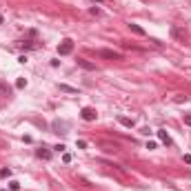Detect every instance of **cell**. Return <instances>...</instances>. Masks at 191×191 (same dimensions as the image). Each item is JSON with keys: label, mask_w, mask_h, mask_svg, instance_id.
I'll return each mask as SVG.
<instances>
[{"label": "cell", "mask_w": 191, "mask_h": 191, "mask_svg": "<svg viewBox=\"0 0 191 191\" xmlns=\"http://www.w3.org/2000/svg\"><path fill=\"white\" fill-rule=\"evenodd\" d=\"M60 91H67V93H78L74 87H69V85H60Z\"/></svg>", "instance_id": "cell-10"}, {"label": "cell", "mask_w": 191, "mask_h": 191, "mask_svg": "<svg viewBox=\"0 0 191 191\" xmlns=\"http://www.w3.org/2000/svg\"><path fill=\"white\" fill-rule=\"evenodd\" d=\"M38 158L49 160V158H51V151H49V149H38Z\"/></svg>", "instance_id": "cell-7"}, {"label": "cell", "mask_w": 191, "mask_h": 191, "mask_svg": "<svg viewBox=\"0 0 191 191\" xmlns=\"http://www.w3.org/2000/svg\"><path fill=\"white\" fill-rule=\"evenodd\" d=\"M184 162H187V165H191V153H184Z\"/></svg>", "instance_id": "cell-16"}, {"label": "cell", "mask_w": 191, "mask_h": 191, "mask_svg": "<svg viewBox=\"0 0 191 191\" xmlns=\"http://www.w3.org/2000/svg\"><path fill=\"white\" fill-rule=\"evenodd\" d=\"M9 176H11L9 169H0V178H9Z\"/></svg>", "instance_id": "cell-13"}, {"label": "cell", "mask_w": 191, "mask_h": 191, "mask_svg": "<svg viewBox=\"0 0 191 191\" xmlns=\"http://www.w3.org/2000/svg\"><path fill=\"white\" fill-rule=\"evenodd\" d=\"M184 125H189V127H191V116H189V114L184 116Z\"/></svg>", "instance_id": "cell-15"}, {"label": "cell", "mask_w": 191, "mask_h": 191, "mask_svg": "<svg viewBox=\"0 0 191 191\" xmlns=\"http://www.w3.org/2000/svg\"><path fill=\"white\" fill-rule=\"evenodd\" d=\"M2 191H7V189H2Z\"/></svg>", "instance_id": "cell-18"}, {"label": "cell", "mask_w": 191, "mask_h": 191, "mask_svg": "<svg viewBox=\"0 0 191 191\" xmlns=\"http://www.w3.org/2000/svg\"><path fill=\"white\" fill-rule=\"evenodd\" d=\"M80 118H82V120H87V122H93L96 118H98V114H96V109H93V107H82Z\"/></svg>", "instance_id": "cell-1"}, {"label": "cell", "mask_w": 191, "mask_h": 191, "mask_svg": "<svg viewBox=\"0 0 191 191\" xmlns=\"http://www.w3.org/2000/svg\"><path fill=\"white\" fill-rule=\"evenodd\" d=\"M71 51H74V42H71V40H62L58 44V53L60 56H69Z\"/></svg>", "instance_id": "cell-2"}, {"label": "cell", "mask_w": 191, "mask_h": 191, "mask_svg": "<svg viewBox=\"0 0 191 191\" xmlns=\"http://www.w3.org/2000/svg\"><path fill=\"white\" fill-rule=\"evenodd\" d=\"M76 62H78V67H82V69H87V71H93V69H96V65H93V62H89L87 58H78Z\"/></svg>", "instance_id": "cell-4"}, {"label": "cell", "mask_w": 191, "mask_h": 191, "mask_svg": "<svg viewBox=\"0 0 191 191\" xmlns=\"http://www.w3.org/2000/svg\"><path fill=\"white\" fill-rule=\"evenodd\" d=\"M62 162H67V165H69V162H71V156H69V153H65V156H62Z\"/></svg>", "instance_id": "cell-14"}, {"label": "cell", "mask_w": 191, "mask_h": 191, "mask_svg": "<svg viewBox=\"0 0 191 191\" xmlns=\"http://www.w3.org/2000/svg\"><path fill=\"white\" fill-rule=\"evenodd\" d=\"M9 189H11V191H18V189H20V182L11 180V182H9Z\"/></svg>", "instance_id": "cell-12"}, {"label": "cell", "mask_w": 191, "mask_h": 191, "mask_svg": "<svg viewBox=\"0 0 191 191\" xmlns=\"http://www.w3.org/2000/svg\"><path fill=\"white\" fill-rule=\"evenodd\" d=\"M158 138H160V142H165L167 147H171V138H169V133H167V131H162V129H160V131H158Z\"/></svg>", "instance_id": "cell-5"}, {"label": "cell", "mask_w": 191, "mask_h": 191, "mask_svg": "<svg viewBox=\"0 0 191 191\" xmlns=\"http://www.w3.org/2000/svg\"><path fill=\"white\" fill-rule=\"evenodd\" d=\"M171 36H173V38H178V40H182V42H184V33H180V29H176V27H171Z\"/></svg>", "instance_id": "cell-8"}, {"label": "cell", "mask_w": 191, "mask_h": 191, "mask_svg": "<svg viewBox=\"0 0 191 191\" xmlns=\"http://www.w3.org/2000/svg\"><path fill=\"white\" fill-rule=\"evenodd\" d=\"M16 87H18V89H25L27 87V80H25V78H18V80H16Z\"/></svg>", "instance_id": "cell-11"}, {"label": "cell", "mask_w": 191, "mask_h": 191, "mask_svg": "<svg viewBox=\"0 0 191 191\" xmlns=\"http://www.w3.org/2000/svg\"><path fill=\"white\" fill-rule=\"evenodd\" d=\"M98 53L102 56V58H109V60H120V53H118V51H111V49H100Z\"/></svg>", "instance_id": "cell-3"}, {"label": "cell", "mask_w": 191, "mask_h": 191, "mask_svg": "<svg viewBox=\"0 0 191 191\" xmlns=\"http://www.w3.org/2000/svg\"><path fill=\"white\" fill-rule=\"evenodd\" d=\"M118 122H120V125H125V127H129V129L133 127V120H131V118H125V116H118Z\"/></svg>", "instance_id": "cell-6"}, {"label": "cell", "mask_w": 191, "mask_h": 191, "mask_svg": "<svg viewBox=\"0 0 191 191\" xmlns=\"http://www.w3.org/2000/svg\"><path fill=\"white\" fill-rule=\"evenodd\" d=\"M129 29H131L133 33H138V36H144V29H142V27H138V25H129Z\"/></svg>", "instance_id": "cell-9"}, {"label": "cell", "mask_w": 191, "mask_h": 191, "mask_svg": "<svg viewBox=\"0 0 191 191\" xmlns=\"http://www.w3.org/2000/svg\"><path fill=\"white\" fill-rule=\"evenodd\" d=\"M2 22H5V18H2V14H0V25H2Z\"/></svg>", "instance_id": "cell-17"}]
</instances>
